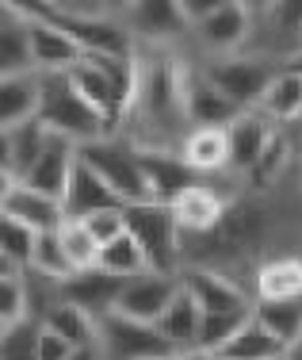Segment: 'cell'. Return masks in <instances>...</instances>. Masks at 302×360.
Wrapping results in <instances>:
<instances>
[{"instance_id": "6da1fadb", "label": "cell", "mask_w": 302, "mask_h": 360, "mask_svg": "<svg viewBox=\"0 0 302 360\" xmlns=\"http://www.w3.org/2000/svg\"><path fill=\"white\" fill-rule=\"evenodd\" d=\"M188 131L184 50H134V84L119 139L138 153H180Z\"/></svg>"}, {"instance_id": "7a4b0ae2", "label": "cell", "mask_w": 302, "mask_h": 360, "mask_svg": "<svg viewBox=\"0 0 302 360\" xmlns=\"http://www.w3.org/2000/svg\"><path fill=\"white\" fill-rule=\"evenodd\" d=\"M42 127L58 139L73 142L77 150L96 139H107L103 119L77 96V89L69 84V73H54V77H39V111H34Z\"/></svg>"}, {"instance_id": "3957f363", "label": "cell", "mask_w": 302, "mask_h": 360, "mask_svg": "<svg viewBox=\"0 0 302 360\" xmlns=\"http://www.w3.org/2000/svg\"><path fill=\"white\" fill-rule=\"evenodd\" d=\"M126 215V234L138 242L150 272H165V276H180V230L172 222L169 203L161 200H142L123 211Z\"/></svg>"}, {"instance_id": "277c9868", "label": "cell", "mask_w": 302, "mask_h": 360, "mask_svg": "<svg viewBox=\"0 0 302 360\" xmlns=\"http://www.w3.org/2000/svg\"><path fill=\"white\" fill-rule=\"evenodd\" d=\"M81 161L96 173L119 200L131 207V203H142V200H153L150 195V180H145V169H142V158L131 142H123L119 134H107V139H96L88 146H81Z\"/></svg>"}, {"instance_id": "5b68a950", "label": "cell", "mask_w": 302, "mask_h": 360, "mask_svg": "<svg viewBox=\"0 0 302 360\" xmlns=\"http://www.w3.org/2000/svg\"><path fill=\"white\" fill-rule=\"evenodd\" d=\"M249 31H253V4H245V0H218L211 8V15H203L188 31V54L195 62L241 54L249 42Z\"/></svg>"}, {"instance_id": "8992f818", "label": "cell", "mask_w": 302, "mask_h": 360, "mask_svg": "<svg viewBox=\"0 0 302 360\" xmlns=\"http://www.w3.org/2000/svg\"><path fill=\"white\" fill-rule=\"evenodd\" d=\"M119 20H123L134 50H188V23L176 0L119 4Z\"/></svg>"}, {"instance_id": "52a82bcc", "label": "cell", "mask_w": 302, "mask_h": 360, "mask_svg": "<svg viewBox=\"0 0 302 360\" xmlns=\"http://www.w3.org/2000/svg\"><path fill=\"white\" fill-rule=\"evenodd\" d=\"M234 173L218 176V180H195L188 184L184 192H176L169 200V211H172V222H176L180 238H203L211 234L214 226L226 215V203H230V192L237 188Z\"/></svg>"}, {"instance_id": "ba28073f", "label": "cell", "mask_w": 302, "mask_h": 360, "mask_svg": "<svg viewBox=\"0 0 302 360\" xmlns=\"http://www.w3.org/2000/svg\"><path fill=\"white\" fill-rule=\"evenodd\" d=\"M192 58V54H188ZM203 70V77L230 100L237 111H253L261 104L264 89L275 77L280 65H268L261 58H249V54H230V58H206V62H195Z\"/></svg>"}, {"instance_id": "9c48e42d", "label": "cell", "mask_w": 302, "mask_h": 360, "mask_svg": "<svg viewBox=\"0 0 302 360\" xmlns=\"http://www.w3.org/2000/svg\"><path fill=\"white\" fill-rule=\"evenodd\" d=\"M172 349L145 322H134L119 311L96 319V356L100 360H165Z\"/></svg>"}, {"instance_id": "30bf717a", "label": "cell", "mask_w": 302, "mask_h": 360, "mask_svg": "<svg viewBox=\"0 0 302 360\" xmlns=\"http://www.w3.org/2000/svg\"><path fill=\"white\" fill-rule=\"evenodd\" d=\"M20 12L27 15V35H31V70L39 77H54V73H69L81 65L84 50L77 46V39L69 35L62 23L39 15L31 4H20Z\"/></svg>"}, {"instance_id": "8fae6325", "label": "cell", "mask_w": 302, "mask_h": 360, "mask_svg": "<svg viewBox=\"0 0 302 360\" xmlns=\"http://www.w3.org/2000/svg\"><path fill=\"white\" fill-rule=\"evenodd\" d=\"M184 115H188V127H230L241 115L203 77L195 58H188V50H184Z\"/></svg>"}, {"instance_id": "7c38bea8", "label": "cell", "mask_w": 302, "mask_h": 360, "mask_svg": "<svg viewBox=\"0 0 302 360\" xmlns=\"http://www.w3.org/2000/svg\"><path fill=\"white\" fill-rule=\"evenodd\" d=\"M176 288H180V276H165V272H138V276H131L123 284V291H119L115 311L126 314V319H134V322L153 326L161 319V311L169 307V299L176 295Z\"/></svg>"}, {"instance_id": "4fadbf2b", "label": "cell", "mask_w": 302, "mask_h": 360, "mask_svg": "<svg viewBox=\"0 0 302 360\" xmlns=\"http://www.w3.org/2000/svg\"><path fill=\"white\" fill-rule=\"evenodd\" d=\"M180 161L199 180H218L230 173V139L226 127H192L180 142Z\"/></svg>"}, {"instance_id": "5bb4252c", "label": "cell", "mask_w": 302, "mask_h": 360, "mask_svg": "<svg viewBox=\"0 0 302 360\" xmlns=\"http://www.w3.org/2000/svg\"><path fill=\"white\" fill-rule=\"evenodd\" d=\"M180 288L199 303L203 314H222V311H241V307H253V295H249L241 284H234L230 276L211 269H184L180 272Z\"/></svg>"}, {"instance_id": "9a60e30c", "label": "cell", "mask_w": 302, "mask_h": 360, "mask_svg": "<svg viewBox=\"0 0 302 360\" xmlns=\"http://www.w3.org/2000/svg\"><path fill=\"white\" fill-rule=\"evenodd\" d=\"M275 127L268 119L261 115V111H241L234 123L226 127V139H230V173L245 180L249 173L256 169V161H261L264 146H268Z\"/></svg>"}, {"instance_id": "2e32d148", "label": "cell", "mask_w": 302, "mask_h": 360, "mask_svg": "<svg viewBox=\"0 0 302 360\" xmlns=\"http://www.w3.org/2000/svg\"><path fill=\"white\" fill-rule=\"evenodd\" d=\"M107 207H126V203L119 200V195L111 192V188L103 184V180L81 161V153H77V165H73V173H69L65 192H62V211H65V219H88V215L107 211Z\"/></svg>"}, {"instance_id": "e0dca14e", "label": "cell", "mask_w": 302, "mask_h": 360, "mask_svg": "<svg viewBox=\"0 0 302 360\" xmlns=\"http://www.w3.org/2000/svg\"><path fill=\"white\" fill-rule=\"evenodd\" d=\"M73 165H77V146L65 142V139H58V134H50L46 150H42L39 161H34L27 173L20 176V184H27V188H34V192H42V195L62 200Z\"/></svg>"}, {"instance_id": "ac0fdd59", "label": "cell", "mask_w": 302, "mask_h": 360, "mask_svg": "<svg viewBox=\"0 0 302 360\" xmlns=\"http://www.w3.org/2000/svg\"><path fill=\"white\" fill-rule=\"evenodd\" d=\"M123 284L126 280L111 276V272H103V269H92V272H81V276H69L62 284V299L73 303V307H81L84 314H92V319H100V314L115 311Z\"/></svg>"}, {"instance_id": "d6986e66", "label": "cell", "mask_w": 302, "mask_h": 360, "mask_svg": "<svg viewBox=\"0 0 302 360\" xmlns=\"http://www.w3.org/2000/svg\"><path fill=\"white\" fill-rule=\"evenodd\" d=\"M31 70V35H27V15L20 4L4 0L0 4V81L4 77H23Z\"/></svg>"}, {"instance_id": "ffe728a7", "label": "cell", "mask_w": 302, "mask_h": 360, "mask_svg": "<svg viewBox=\"0 0 302 360\" xmlns=\"http://www.w3.org/2000/svg\"><path fill=\"white\" fill-rule=\"evenodd\" d=\"M253 303H283V299H302V257H272L253 272L249 284Z\"/></svg>"}, {"instance_id": "44dd1931", "label": "cell", "mask_w": 302, "mask_h": 360, "mask_svg": "<svg viewBox=\"0 0 302 360\" xmlns=\"http://www.w3.org/2000/svg\"><path fill=\"white\" fill-rule=\"evenodd\" d=\"M199 322H203L199 303L184 288H176V295L169 299V307L153 322V330L161 333V341H165L172 353H184V349H195V341H199Z\"/></svg>"}, {"instance_id": "7402d4cb", "label": "cell", "mask_w": 302, "mask_h": 360, "mask_svg": "<svg viewBox=\"0 0 302 360\" xmlns=\"http://www.w3.org/2000/svg\"><path fill=\"white\" fill-rule=\"evenodd\" d=\"M4 215H12L20 226H27L31 234H50V230H58L65 222L62 200L42 195L27 184H15V192L8 195V203H4Z\"/></svg>"}, {"instance_id": "603a6c76", "label": "cell", "mask_w": 302, "mask_h": 360, "mask_svg": "<svg viewBox=\"0 0 302 360\" xmlns=\"http://www.w3.org/2000/svg\"><path fill=\"white\" fill-rule=\"evenodd\" d=\"M253 111H261L272 127H295L302 115V77L291 70H275V77L264 89L261 104Z\"/></svg>"}, {"instance_id": "cb8c5ba5", "label": "cell", "mask_w": 302, "mask_h": 360, "mask_svg": "<svg viewBox=\"0 0 302 360\" xmlns=\"http://www.w3.org/2000/svg\"><path fill=\"white\" fill-rule=\"evenodd\" d=\"M39 322H42V330H50V333H58L62 341H69L77 353H88V349L96 353V319H92V314H84L81 307L58 299V303L50 307Z\"/></svg>"}, {"instance_id": "d4e9b609", "label": "cell", "mask_w": 302, "mask_h": 360, "mask_svg": "<svg viewBox=\"0 0 302 360\" xmlns=\"http://www.w3.org/2000/svg\"><path fill=\"white\" fill-rule=\"evenodd\" d=\"M39 111V73L4 77L0 81V131L27 123Z\"/></svg>"}, {"instance_id": "484cf974", "label": "cell", "mask_w": 302, "mask_h": 360, "mask_svg": "<svg viewBox=\"0 0 302 360\" xmlns=\"http://www.w3.org/2000/svg\"><path fill=\"white\" fill-rule=\"evenodd\" d=\"M145 169V180H150V195L161 203H169L176 192H184L188 184H195L199 176L188 173V165L180 161V153H138Z\"/></svg>"}, {"instance_id": "4316f807", "label": "cell", "mask_w": 302, "mask_h": 360, "mask_svg": "<svg viewBox=\"0 0 302 360\" xmlns=\"http://www.w3.org/2000/svg\"><path fill=\"white\" fill-rule=\"evenodd\" d=\"M253 322L268 330L283 349L302 333V299H283V303H253Z\"/></svg>"}, {"instance_id": "83f0119b", "label": "cell", "mask_w": 302, "mask_h": 360, "mask_svg": "<svg viewBox=\"0 0 302 360\" xmlns=\"http://www.w3.org/2000/svg\"><path fill=\"white\" fill-rule=\"evenodd\" d=\"M58 242H62L65 264L73 269V276L100 269V245H96V238L88 234V226H84L81 219H65L62 226H58Z\"/></svg>"}, {"instance_id": "f1b7e54d", "label": "cell", "mask_w": 302, "mask_h": 360, "mask_svg": "<svg viewBox=\"0 0 302 360\" xmlns=\"http://www.w3.org/2000/svg\"><path fill=\"white\" fill-rule=\"evenodd\" d=\"M253 319V307H241V311H222V314H203L199 322V341H195V349H199L203 356H214L222 353V349L234 341V333Z\"/></svg>"}, {"instance_id": "f546056e", "label": "cell", "mask_w": 302, "mask_h": 360, "mask_svg": "<svg viewBox=\"0 0 302 360\" xmlns=\"http://www.w3.org/2000/svg\"><path fill=\"white\" fill-rule=\"evenodd\" d=\"M214 356H226V360H275V356H283V345L272 338L268 330H261V326L249 319L234 333V341H230L222 353H214Z\"/></svg>"}, {"instance_id": "4dcf8cb0", "label": "cell", "mask_w": 302, "mask_h": 360, "mask_svg": "<svg viewBox=\"0 0 302 360\" xmlns=\"http://www.w3.org/2000/svg\"><path fill=\"white\" fill-rule=\"evenodd\" d=\"M46 142H50V131L39 123V119H27V123H20V127L8 131V150H12V173H15V180H20L34 161H39V153L46 150Z\"/></svg>"}, {"instance_id": "1f68e13d", "label": "cell", "mask_w": 302, "mask_h": 360, "mask_svg": "<svg viewBox=\"0 0 302 360\" xmlns=\"http://www.w3.org/2000/svg\"><path fill=\"white\" fill-rule=\"evenodd\" d=\"M27 272L46 276V280H58V284H65V280L73 276V269L65 264L62 242H58V230H50V234H34V245H31V257H27Z\"/></svg>"}, {"instance_id": "d6a6232c", "label": "cell", "mask_w": 302, "mask_h": 360, "mask_svg": "<svg viewBox=\"0 0 302 360\" xmlns=\"http://www.w3.org/2000/svg\"><path fill=\"white\" fill-rule=\"evenodd\" d=\"M100 269L111 272V276H119V280H131L138 272H150V264H145V257L138 250L134 238L123 234V238H115V242H107L100 250Z\"/></svg>"}, {"instance_id": "836d02e7", "label": "cell", "mask_w": 302, "mask_h": 360, "mask_svg": "<svg viewBox=\"0 0 302 360\" xmlns=\"http://www.w3.org/2000/svg\"><path fill=\"white\" fill-rule=\"evenodd\" d=\"M39 319H20L0 330V360H39Z\"/></svg>"}, {"instance_id": "e575fe53", "label": "cell", "mask_w": 302, "mask_h": 360, "mask_svg": "<svg viewBox=\"0 0 302 360\" xmlns=\"http://www.w3.org/2000/svg\"><path fill=\"white\" fill-rule=\"evenodd\" d=\"M31 245H34V234L27 226H20L12 215L0 211V257L15 269H27V257H31Z\"/></svg>"}, {"instance_id": "d590c367", "label": "cell", "mask_w": 302, "mask_h": 360, "mask_svg": "<svg viewBox=\"0 0 302 360\" xmlns=\"http://www.w3.org/2000/svg\"><path fill=\"white\" fill-rule=\"evenodd\" d=\"M20 319H31L27 284H23V272H8V276H0V322L12 326Z\"/></svg>"}, {"instance_id": "8d00e7d4", "label": "cell", "mask_w": 302, "mask_h": 360, "mask_svg": "<svg viewBox=\"0 0 302 360\" xmlns=\"http://www.w3.org/2000/svg\"><path fill=\"white\" fill-rule=\"evenodd\" d=\"M123 211H126V207H107V211H96V215L81 219L84 226H88V234L96 238L100 250H103L107 242H115V238L126 234V215H123Z\"/></svg>"}, {"instance_id": "74e56055", "label": "cell", "mask_w": 302, "mask_h": 360, "mask_svg": "<svg viewBox=\"0 0 302 360\" xmlns=\"http://www.w3.org/2000/svg\"><path fill=\"white\" fill-rule=\"evenodd\" d=\"M73 353H77V349L69 345V341H62L58 333H50V330L39 333V360H69ZM88 353H92V349H88Z\"/></svg>"}, {"instance_id": "f35d334b", "label": "cell", "mask_w": 302, "mask_h": 360, "mask_svg": "<svg viewBox=\"0 0 302 360\" xmlns=\"http://www.w3.org/2000/svg\"><path fill=\"white\" fill-rule=\"evenodd\" d=\"M15 184H20V180H15V173H8V169H0V211H4L8 195L15 192Z\"/></svg>"}, {"instance_id": "ab89813d", "label": "cell", "mask_w": 302, "mask_h": 360, "mask_svg": "<svg viewBox=\"0 0 302 360\" xmlns=\"http://www.w3.org/2000/svg\"><path fill=\"white\" fill-rule=\"evenodd\" d=\"M0 169L12 173V150H8V131H0Z\"/></svg>"}, {"instance_id": "60d3db41", "label": "cell", "mask_w": 302, "mask_h": 360, "mask_svg": "<svg viewBox=\"0 0 302 360\" xmlns=\"http://www.w3.org/2000/svg\"><path fill=\"white\" fill-rule=\"evenodd\" d=\"M283 360H302V333H298L295 341H291L287 349H283Z\"/></svg>"}, {"instance_id": "b9f144b4", "label": "cell", "mask_w": 302, "mask_h": 360, "mask_svg": "<svg viewBox=\"0 0 302 360\" xmlns=\"http://www.w3.org/2000/svg\"><path fill=\"white\" fill-rule=\"evenodd\" d=\"M165 360H206V356L199 353V349H184V353H169Z\"/></svg>"}, {"instance_id": "7bdbcfd3", "label": "cell", "mask_w": 302, "mask_h": 360, "mask_svg": "<svg viewBox=\"0 0 302 360\" xmlns=\"http://www.w3.org/2000/svg\"><path fill=\"white\" fill-rule=\"evenodd\" d=\"M283 70H291V73H298V77H302V50H298V54H295V58H291V62H287V65H283Z\"/></svg>"}, {"instance_id": "ee69618b", "label": "cell", "mask_w": 302, "mask_h": 360, "mask_svg": "<svg viewBox=\"0 0 302 360\" xmlns=\"http://www.w3.org/2000/svg\"><path fill=\"white\" fill-rule=\"evenodd\" d=\"M8 272H20V269H15V264H8L4 257H0V276H8Z\"/></svg>"}, {"instance_id": "f6af8a7d", "label": "cell", "mask_w": 302, "mask_h": 360, "mask_svg": "<svg viewBox=\"0 0 302 360\" xmlns=\"http://www.w3.org/2000/svg\"><path fill=\"white\" fill-rule=\"evenodd\" d=\"M69 360H100V356H96V353H73Z\"/></svg>"}, {"instance_id": "bcb514c9", "label": "cell", "mask_w": 302, "mask_h": 360, "mask_svg": "<svg viewBox=\"0 0 302 360\" xmlns=\"http://www.w3.org/2000/svg\"><path fill=\"white\" fill-rule=\"evenodd\" d=\"M298 176H302V150H298Z\"/></svg>"}, {"instance_id": "7dc6e473", "label": "cell", "mask_w": 302, "mask_h": 360, "mask_svg": "<svg viewBox=\"0 0 302 360\" xmlns=\"http://www.w3.org/2000/svg\"><path fill=\"white\" fill-rule=\"evenodd\" d=\"M206 360H226V356H206Z\"/></svg>"}, {"instance_id": "c3c4849f", "label": "cell", "mask_w": 302, "mask_h": 360, "mask_svg": "<svg viewBox=\"0 0 302 360\" xmlns=\"http://www.w3.org/2000/svg\"><path fill=\"white\" fill-rule=\"evenodd\" d=\"M0 330H4V322H0Z\"/></svg>"}, {"instance_id": "681fc988", "label": "cell", "mask_w": 302, "mask_h": 360, "mask_svg": "<svg viewBox=\"0 0 302 360\" xmlns=\"http://www.w3.org/2000/svg\"><path fill=\"white\" fill-rule=\"evenodd\" d=\"M275 360H283V356H275Z\"/></svg>"}]
</instances>
